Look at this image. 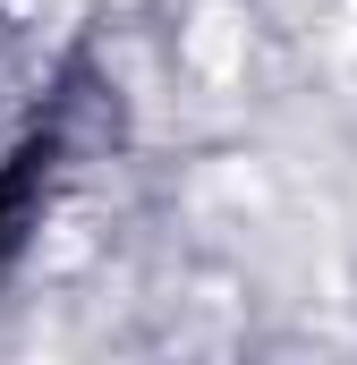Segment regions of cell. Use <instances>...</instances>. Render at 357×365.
Instances as JSON below:
<instances>
[{
  "label": "cell",
  "instance_id": "cell-1",
  "mask_svg": "<svg viewBox=\"0 0 357 365\" xmlns=\"http://www.w3.org/2000/svg\"><path fill=\"white\" fill-rule=\"evenodd\" d=\"M9 230H17V195H9V179H0V247H9Z\"/></svg>",
  "mask_w": 357,
  "mask_h": 365
}]
</instances>
